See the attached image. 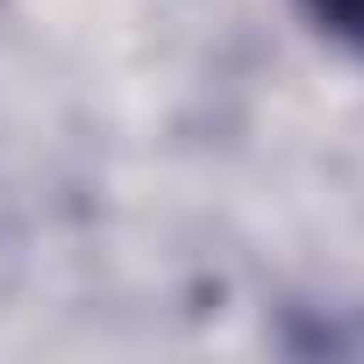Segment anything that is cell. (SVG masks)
Segmentation results:
<instances>
[{
	"instance_id": "1",
	"label": "cell",
	"mask_w": 364,
	"mask_h": 364,
	"mask_svg": "<svg viewBox=\"0 0 364 364\" xmlns=\"http://www.w3.org/2000/svg\"><path fill=\"white\" fill-rule=\"evenodd\" d=\"M300 15H307L328 43H343L350 58H364V0H300Z\"/></svg>"
}]
</instances>
